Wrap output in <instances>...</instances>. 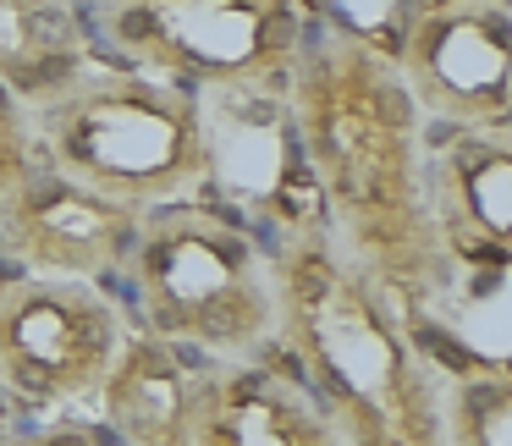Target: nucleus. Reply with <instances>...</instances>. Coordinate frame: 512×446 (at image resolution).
<instances>
[{
  "mask_svg": "<svg viewBox=\"0 0 512 446\" xmlns=\"http://www.w3.org/2000/svg\"><path fill=\"white\" fill-rule=\"evenodd\" d=\"M287 100L325 221H336L358 270L386 292L424 287L446 254L419 160V105L397 61L358 34L303 45Z\"/></svg>",
  "mask_w": 512,
  "mask_h": 446,
  "instance_id": "1",
  "label": "nucleus"
},
{
  "mask_svg": "<svg viewBox=\"0 0 512 446\" xmlns=\"http://www.w3.org/2000/svg\"><path fill=\"white\" fill-rule=\"evenodd\" d=\"M276 331L336 435L386 424L402 446H441V391L408 331L380 309V281L331 254L325 232H292L270 265Z\"/></svg>",
  "mask_w": 512,
  "mask_h": 446,
  "instance_id": "2",
  "label": "nucleus"
},
{
  "mask_svg": "<svg viewBox=\"0 0 512 446\" xmlns=\"http://www.w3.org/2000/svg\"><path fill=\"white\" fill-rule=\"evenodd\" d=\"M39 160L127 210L177 204L210 177L199 89L160 72L83 67L61 94L34 105Z\"/></svg>",
  "mask_w": 512,
  "mask_h": 446,
  "instance_id": "3",
  "label": "nucleus"
},
{
  "mask_svg": "<svg viewBox=\"0 0 512 446\" xmlns=\"http://www.w3.org/2000/svg\"><path fill=\"white\" fill-rule=\"evenodd\" d=\"M144 331L204 353H248L276 336V281L254 237L210 210L149 215L133 248Z\"/></svg>",
  "mask_w": 512,
  "mask_h": 446,
  "instance_id": "4",
  "label": "nucleus"
},
{
  "mask_svg": "<svg viewBox=\"0 0 512 446\" xmlns=\"http://www.w3.org/2000/svg\"><path fill=\"white\" fill-rule=\"evenodd\" d=\"M105 39L188 89L287 94L303 50L298 0H100Z\"/></svg>",
  "mask_w": 512,
  "mask_h": 446,
  "instance_id": "5",
  "label": "nucleus"
},
{
  "mask_svg": "<svg viewBox=\"0 0 512 446\" xmlns=\"http://www.w3.org/2000/svg\"><path fill=\"white\" fill-rule=\"evenodd\" d=\"M127 342V320L72 276H23L0 287V386L23 402L94 397Z\"/></svg>",
  "mask_w": 512,
  "mask_h": 446,
  "instance_id": "6",
  "label": "nucleus"
},
{
  "mask_svg": "<svg viewBox=\"0 0 512 446\" xmlns=\"http://www.w3.org/2000/svg\"><path fill=\"white\" fill-rule=\"evenodd\" d=\"M402 89L446 127L507 133L512 17L501 0H424L391 45Z\"/></svg>",
  "mask_w": 512,
  "mask_h": 446,
  "instance_id": "7",
  "label": "nucleus"
},
{
  "mask_svg": "<svg viewBox=\"0 0 512 446\" xmlns=\"http://www.w3.org/2000/svg\"><path fill=\"white\" fill-rule=\"evenodd\" d=\"M138 232H144V210H127L61 177L45 160L0 199V248L23 259L34 276L94 281L133 259Z\"/></svg>",
  "mask_w": 512,
  "mask_h": 446,
  "instance_id": "8",
  "label": "nucleus"
},
{
  "mask_svg": "<svg viewBox=\"0 0 512 446\" xmlns=\"http://www.w3.org/2000/svg\"><path fill=\"white\" fill-rule=\"evenodd\" d=\"M182 446H342L336 424L287 375L265 364H204L188 386Z\"/></svg>",
  "mask_w": 512,
  "mask_h": 446,
  "instance_id": "9",
  "label": "nucleus"
},
{
  "mask_svg": "<svg viewBox=\"0 0 512 446\" xmlns=\"http://www.w3.org/2000/svg\"><path fill=\"white\" fill-rule=\"evenodd\" d=\"M430 215L441 254L501 270L512 248V149L501 133L457 127L430 177Z\"/></svg>",
  "mask_w": 512,
  "mask_h": 446,
  "instance_id": "10",
  "label": "nucleus"
},
{
  "mask_svg": "<svg viewBox=\"0 0 512 446\" xmlns=\"http://www.w3.org/2000/svg\"><path fill=\"white\" fill-rule=\"evenodd\" d=\"M188 386L193 369L182 364L177 342L155 331H127L94 397L105 402V419L127 446H182L188 441Z\"/></svg>",
  "mask_w": 512,
  "mask_h": 446,
  "instance_id": "11",
  "label": "nucleus"
},
{
  "mask_svg": "<svg viewBox=\"0 0 512 446\" xmlns=\"http://www.w3.org/2000/svg\"><path fill=\"white\" fill-rule=\"evenodd\" d=\"M83 72L67 0H0V83L34 111Z\"/></svg>",
  "mask_w": 512,
  "mask_h": 446,
  "instance_id": "12",
  "label": "nucleus"
},
{
  "mask_svg": "<svg viewBox=\"0 0 512 446\" xmlns=\"http://www.w3.org/2000/svg\"><path fill=\"white\" fill-rule=\"evenodd\" d=\"M441 446H512V380L501 364L452 380L441 397Z\"/></svg>",
  "mask_w": 512,
  "mask_h": 446,
  "instance_id": "13",
  "label": "nucleus"
},
{
  "mask_svg": "<svg viewBox=\"0 0 512 446\" xmlns=\"http://www.w3.org/2000/svg\"><path fill=\"white\" fill-rule=\"evenodd\" d=\"M39 166V144H34V116L0 83V199Z\"/></svg>",
  "mask_w": 512,
  "mask_h": 446,
  "instance_id": "14",
  "label": "nucleus"
},
{
  "mask_svg": "<svg viewBox=\"0 0 512 446\" xmlns=\"http://www.w3.org/2000/svg\"><path fill=\"white\" fill-rule=\"evenodd\" d=\"M6 446H100V435H89V430H39V435H23V441H6Z\"/></svg>",
  "mask_w": 512,
  "mask_h": 446,
  "instance_id": "15",
  "label": "nucleus"
},
{
  "mask_svg": "<svg viewBox=\"0 0 512 446\" xmlns=\"http://www.w3.org/2000/svg\"><path fill=\"white\" fill-rule=\"evenodd\" d=\"M342 446H402V441L386 430V424H369V430H353V435H342Z\"/></svg>",
  "mask_w": 512,
  "mask_h": 446,
  "instance_id": "16",
  "label": "nucleus"
}]
</instances>
